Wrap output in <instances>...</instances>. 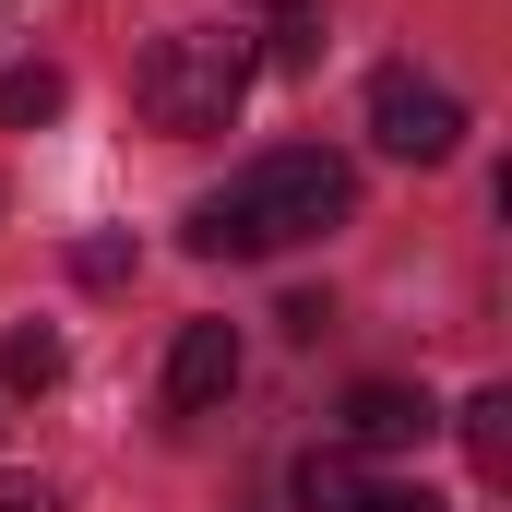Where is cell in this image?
I'll return each mask as SVG.
<instances>
[{
	"label": "cell",
	"instance_id": "cell-9",
	"mask_svg": "<svg viewBox=\"0 0 512 512\" xmlns=\"http://www.w3.org/2000/svg\"><path fill=\"white\" fill-rule=\"evenodd\" d=\"M262 60H274V72H310V60H322V12H310V0H274V48H262Z\"/></svg>",
	"mask_w": 512,
	"mask_h": 512
},
{
	"label": "cell",
	"instance_id": "cell-2",
	"mask_svg": "<svg viewBox=\"0 0 512 512\" xmlns=\"http://www.w3.org/2000/svg\"><path fill=\"white\" fill-rule=\"evenodd\" d=\"M251 72H262V48L251 36H215V24H179V36H155L143 48V120L155 131H227L239 120V96H251Z\"/></svg>",
	"mask_w": 512,
	"mask_h": 512
},
{
	"label": "cell",
	"instance_id": "cell-8",
	"mask_svg": "<svg viewBox=\"0 0 512 512\" xmlns=\"http://www.w3.org/2000/svg\"><path fill=\"white\" fill-rule=\"evenodd\" d=\"M60 370H72V346H60L48 322H24V334L0 346V382H12V393H48V382H60Z\"/></svg>",
	"mask_w": 512,
	"mask_h": 512
},
{
	"label": "cell",
	"instance_id": "cell-4",
	"mask_svg": "<svg viewBox=\"0 0 512 512\" xmlns=\"http://www.w3.org/2000/svg\"><path fill=\"white\" fill-rule=\"evenodd\" d=\"M239 393V322H179L167 346V417H215Z\"/></svg>",
	"mask_w": 512,
	"mask_h": 512
},
{
	"label": "cell",
	"instance_id": "cell-6",
	"mask_svg": "<svg viewBox=\"0 0 512 512\" xmlns=\"http://www.w3.org/2000/svg\"><path fill=\"white\" fill-rule=\"evenodd\" d=\"M286 489H298V512H358V489H370V477H358V453H346V441H310Z\"/></svg>",
	"mask_w": 512,
	"mask_h": 512
},
{
	"label": "cell",
	"instance_id": "cell-11",
	"mask_svg": "<svg viewBox=\"0 0 512 512\" xmlns=\"http://www.w3.org/2000/svg\"><path fill=\"white\" fill-rule=\"evenodd\" d=\"M72 274H84V286H120V274H131V239H84Z\"/></svg>",
	"mask_w": 512,
	"mask_h": 512
},
{
	"label": "cell",
	"instance_id": "cell-12",
	"mask_svg": "<svg viewBox=\"0 0 512 512\" xmlns=\"http://www.w3.org/2000/svg\"><path fill=\"white\" fill-rule=\"evenodd\" d=\"M358 512H441V501H429V489H405V477H393V489H358Z\"/></svg>",
	"mask_w": 512,
	"mask_h": 512
},
{
	"label": "cell",
	"instance_id": "cell-1",
	"mask_svg": "<svg viewBox=\"0 0 512 512\" xmlns=\"http://www.w3.org/2000/svg\"><path fill=\"white\" fill-rule=\"evenodd\" d=\"M346 215H358V167L322 155V143H286V155H262V167H239L227 191L191 203V251L274 262V251H298V239H334Z\"/></svg>",
	"mask_w": 512,
	"mask_h": 512
},
{
	"label": "cell",
	"instance_id": "cell-10",
	"mask_svg": "<svg viewBox=\"0 0 512 512\" xmlns=\"http://www.w3.org/2000/svg\"><path fill=\"white\" fill-rule=\"evenodd\" d=\"M465 453H477L489 477L512 465V393H477V405H465Z\"/></svg>",
	"mask_w": 512,
	"mask_h": 512
},
{
	"label": "cell",
	"instance_id": "cell-13",
	"mask_svg": "<svg viewBox=\"0 0 512 512\" xmlns=\"http://www.w3.org/2000/svg\"><path fill=\"white\" fill-rule=\"evenodd\" d=\"M0 512H60V489H36V477H0Z\"/></svg>",
	"mask_w": 512,
	"mask_h": 512
},
{
	"label": "cell",
	"instance_id": "cell-7",
	"mask_svg": "<svg viewBox=\"0 0 512 512\" xmlns=\"http://www.w3.org/2000/svg\"><path fill=\"white\" fill-rule=\"evenodd\" d=\"M72 108V84L48 72V60H24V72H0V131H36V120H60Z\"/></svg>",
	"mask_w": 512,
	"mask_h": 512
},
{
	"label": "cell",
	"instance_id": "cell-3",
	"mask_svg": "<svg viewBox=\"0 0 512 512\" xmlns=\"http://www.w3.org/2000/svg\"><path fill=\"white\" fill-rule=\"evenodd\" d=\"M370 143H382V155H405V167H441V155L465 143V96L393 60V72H370Z\"/></svg>",
	"mask_w": 512,
	"mask_h": 512
},
{
	"label": "cell",
	"instance_id": "cell-5",
	"mask_svg": "<svg viewBox=\"0 0 512 512\" xmlns=\"http://www.w3.org/2000/svg\"><path fill=\"white\" fill-rule=\"evenodd\" d=\"M334 429H346V453H417L429 429H441V405L405 382H358L346 405H334Z\"/></svg>",
	"mask_w": 512,
	"mask_h": 512
}]
</instances>
